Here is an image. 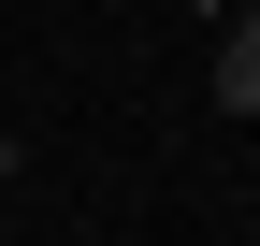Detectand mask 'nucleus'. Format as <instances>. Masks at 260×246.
I'll return each instance as SVG.
<instances>
[{
    "label": "nucleus",
    "instance_id": "nucleus-2",
    "mask_svg": "<svg viewBox=\"0 0 260 246\" xmlns=\"http://www.w3.org/2000/svg\"><path fill=\"white\" fill-rule=\"evenodd\" d=\"M0 174H15V131H0Z\"/></svg>",
    "mask_w": 260,
    "mask_h": 246
},
{
    "label": "nucleus",
    "instance_id": "nucleus-1",
    "mask_svg": "<svg viewBox=\"0 0 260 246\" xmlns=\"http://www.w3.org/2000/svg\"><path fill=\"white\" fill-rule=\"evenodd\" d=\"M217 102H232V116H260V15L232 29V58H217Z\"/></svg>",
    "mask_w": 260,
    "mask_h": 246
}]
</instances>
